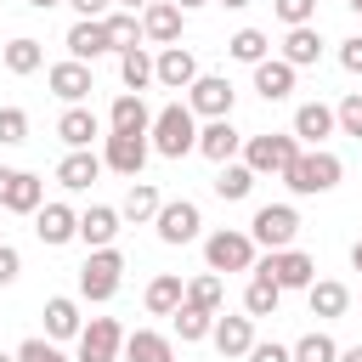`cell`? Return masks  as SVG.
Returning a JSON list of instances; mask_svg holds the SVG:
<instances>
[{
  "mask_svg": "<svg viewBox=\"0 0 362 362\" xmlns=\"http://www.w3.org/2000/svg\"><path fill=\"white\" fill-rule=\"evenodd\" d=\"M147 147H153L158 158H187V153H198V119H192V107H187V102L158 107L153 124H147Z\"/></svg>",
  "mask_w": 362,
  "mask_h": 362,
  "instance_id": "6da1fadb",
  "label": "cell"
},
{
  "mask_svg": "<svg viewBox=\"0 0 362 362\" xmlns=\"http://www.w3.org/2000/svg\"><path fill=\"white\" fill-rule=\"evenodd\" d=\"M339 175H345V164L328 153V147H300V158L283 170V181H288V192H300V198H317V192H334L339 187Z\"/></svg>",
  "mask_w": 362,
  "mask_h": 362,
  "instance_id": "7a4b0ae2",
  "label": "cell"
},
{
  "mask_svg": "<svg viewBox=\"0 0 362 362\" xmlns=\"http://www.w3.org/2000/svg\"><path fill=\"white\" fill-rule=\"evenodd\" d=\"M294 158H300V141H294L288 130H283V136H277V130H266V136H243V164H249L255 175H283Z\"/></svg>",
  "mask_w": 362,
  "mask_h": 362,
  "instance_id": "3957f363",
  "label": "cell"
},
{
  "mask_svg": "<svg viewBox=\"0 0 362 362\" xmlns=\"http://www.w3.org/2000/svg\"><path fill=\"white\" fill-rule=\"evenodd\" d=\"M249 238H255L266 255L294 249V238H300V215H294V204H260L255 221H249Z\"/></svg>",
  "mask_w": 362,
  "mask_h": 362,
  "instance_id": "277c9868",
  "label": "cell"
},
{
  "mask_svg": "<svg viewBox=\"0 0 362 362\" xmlns=\"http://www.w3.org/2000/svg\"><path fill=\"white\" fill-rule=\"evenodd\" d=\"M119 283H124V255L119 249H90L85 266H79V294L102 305V300L119 294Z\"/></svg>",
  "mask_w": 362,
  "mask_h": 362,
  "instance_id": "5b68a950",
  "label": "cell"
},
{
  "mask_svg": "<svg viewBox=\"0 0 362 362\" xmlns=\"http://www.w3.org/2000/svg\"><path fill=\"white\" fill-rule=\"evenodd\" d=\"M204 260H209V272H215V277H221V272H255V238H249V232L221 226V232H209V238H204Z\"/></svg>",
  "mask_w": 362,
  "mask_h": 362,
  "instance_id": "8992f818",
  "label": "cell"
},
{
  "mask_svg": "<svg viewBox=\"0 0 362 362\" xmlns=\"http://www.w3.org/2000/svg\"><path fill=\"white\" fill-rule=\"evenodd\" d=\"M232 102H238V90H232V79L226 74H198L192 85H187V107H192V119H232Z\"/></svg>",
  "mask_w": 362,
  "mask_h": 362,
  "instance_id": "52a82bcc",
  "label": "cell"
},
{
  "mask_svg": "<svg viewBox=\"0 0 362 362\" xmlns=\"http://www.w3.org/2000/svg\"><path fill=\"white\" fill-rule=\"evenodd\" d=\"M255 272H260V277H272L283 294H288V288H311V283H317V260H311L305 249H277V255L255 260Z\"/></svg>",
  "mask_w": 362,
  "mask_h": 362,
  "instance_id": "ba28073f",
  "label": "cell"
},
{
  "mask_svg": "<svg viewBox=\"0 0 362 362\" xmlns=\"http://www.w3.org/2000/svg\"><path fill=\"white\" fill-rule=\"evenodd\" d=\"M198 226H204V215H198V204L192 198H170V204H158V215H153V232H158V243H192L198 238Z\"/></svg>",
  "mask_w": 362,
  "mask_h": 362,
  "instance_id": "9c48e42d",
  "label": "cell"
},
{
  "mask_svg": "<svg viewBox=\"0 0 362 362\" xmlns=\"http://www.w3.org/2000/svg\"><path fill=\"white\" fill-rule=\"evenodd\" d=\"M119 351H124V328L113 317H90L79 328V362H119Z\"/></svg>",
  "mask_w": 362,
  "mask_h": 362,
  "instance_id": "30bf717a",
  "label": "cell"
},
{
  "mask_svg": "<svg viewBox=\"0 0 362 362\" xmlns=\"http://www.w3.org/2000/svg\"><path fill=\"white\" fill-rule=\"evenodd\" d=\"M198 79V57L187 51V45H164L158 57H153V85H164V90H187Z\"/></svg>",
  "mask_w": 362,
  "mask_h": 362,
  "instance_id": "8fae6325",
  "label": "cell"
},
{
  "mask_svg": "<svg viewBox=\"0 0 362 362\" xmlns=\"http://www.w3.org/2000/svg\"><path fill=\"white\" fill-rule=\"evenodd\" d=\"M147 136H113L107 130V147H102V164L107 170H119L124 181H141V164H147Z\"/></svg>",
  "mask_w": 362,
  "mask_h": 362,
  "instance_id": "7c38bea8",
  "label": "cell"
},
{
  "mask_svg": "<svg viewBox=\"0 0 362 362\" xmlns=\"http://www.w3.org/2000/svg\"><path fill=\"white\" fill-rule=\"evenodd\" d=\"M45 204V181L34 170H6V187H0V209L11 215H34Z\"/></svg>",
  "mask_w": 362,
  "mask_h": 362,
  "instance_id": "4fadbf2b",
  "label": "cell"
},
{
  "mask_svg": "<svg viewBox=\"0 0 362 362\" xmlns=\"http://www.w3.org/2000/svg\"><path fill=\"white\" fill-rule=\"evenodd\" d=\"M34 238H40L45 249H62V243L79 238V215H74L68 204H40V209H34Z\"/></svg>",
  "mask_w": 362,
  "mask_h": 362,
  "instance_id": "5bb4252c",
  "label": "cell"
},
{
  "mask_svg": "<svg viewBox=\"0 0 362 362\" xmlns=\"http://www.w3.org/2000/svg\"><path fill=\"white\" fill-rule=\"evenodd\" d=\"M181 6L175 0H153L147 11H141V40H153V45H181Z\"/></svg>",
  "mask_w": 362,
  "mask_h": 362,
  "instance_id": "9a60e30c",
  "label": "cell"
},
{
  "mask_svg": "<svg viewBox=\"0 0 362 362\" xmlns=\"http://www.w3.org/2000/svg\"><path fill=\"white\" fill-rule=\"evenodd\" d=\"M45 85H51V96H62L68 107H79V102H85V96L96 90L90 68H85V62H74V57H68V62H57V68L45 74Z\"/></svg>",
  "mask_w": 362,
  "mask_h": 362,
  "instance_id": "2e32d148",
  "label": "cell"
},
{
  "mask_svg": "<svg viewBox=\"0 0 362 362\" xmlns=\"http://www.w3.org/2000/svg\"><path fill=\"white\" fill-rule=\"evenodd\" d=\"M198 153H204L209 164H232V158L243 153V130H232V119H209V124L198 130Z\"/></svg>",
  "mask_w": 362,
  "mask_h": 362,
  "instance_id": "e0dca14e",
  "label": "cell"
},
{
  "mask_svg": "<svg viewBox=\"0 0 362 362\" xmlns=\"http://www.w3.org/2000/svg\"><path fill=\"white\" fill-rule=\"evenodd\" d=\"M209 339H215L221 362H238V356H249V345H255V317H215Z\"/></svg>",
  "mask_w": 362,
  "mask_h": 362,
  "instance_id": "ac0fdd59",
  "label": "cell"
},
{
  "mask_svg": "<svg viewBox=\"0 0 362 362\" xmlns=\"http://www.w3.org/2000/svg\"><path fill=\"white\" fill-rule=\"evenodd\" d=\"M147 124H153V107H147L136 90L113 96V107H107V130H113V136H147Z\"/></svg>",
  "mask_w": 362,
  "mask_h": 362,
  "instance_id": "d6986e66",
  "label": "cell"
},
{
  "mask_svg": "<svg viewBox=\"0 0 362 362\" xmlns=\"http://www.w3.org/2000/svg\"><path fill=\"white\" fill-rule=\"evenodd\" d=\"M255 96H260V102H288V96H294V68H288L283 57L255 62Z\"/></svg>",
  "mask_w": 362,
  "mask_h": 362,
  "instance_id": "ffe728a7",
  "label": "cell"
},
{
  "mask_svg": "<svg viewBox=\"0 0 362 362\" xmlns=\"http://www.w3.org/2000/svg\"><path fill=\"white\" fill-rule=\"evenodd\" d=\"M294 141H311V147H322L328 136H334V107L328 102H300L294 107V130H288Z\"/></svg>",
  "mask_w": 362,
  "mask_h": 362,
  "instance_id": "44dd1931",
  "label": "cell"
},
{
  "mask_svg": "<svg viewBox=\"0 0 362 362\" xmlns=\"http://www.w3.org/2000/svg\"><path fill=\"white\" fill-rule=\"evenodd\" d=\"M113 238H119V209L113 204H90L79 215V243L85 249H113Z\"/></svg>",
  "mask_w": 362,
  "mask_h": 362,
  "instance_id": "7402d4cb",
  "label": "cell"
},
{
  "mask_svg": "<svg viewBox=\"0 0 362 362\" xmlns=\"http://www.w3.org/2000/svg\"><path fill=\"white\" fill-rule=\"evenodd\" d=\"M119 356L124 362H175V345L158 328H136V334H124V351Z\"/></svg>",
  "mask_w": 362,
  "mask_h": 362,
  "instance_id": "603a6c76",
  "label": "cell"
},
{
  "mask_svg": "<svg viewBox=\"0 0 362 362\" xmlns=\"http://www.w3.org/2000/svg\"><path fill=\"white\" fill-rule=\"evenodd\" d=\"M102 51H113V45H107V28H102V23H90V17H79V23L68 28V57L90 68Z\"/></svg>",
  "mask_w": 362,
  "mask_h": 362,
  "instance_id": "cb8c5ba5",
  "label": "cell"
},
{
  "mask_svg": "<svg viewBox=\"0 0 362 362\" xmlns=\"http://www.w3.org/2000/svg\"><path fill=\"white\" fill-rule=\"evenodd\" d=\"M57 136L68 141V153H85V147L102 136V119H96L90 107H68V113L57 119Z\"/></svg>",
  "mask_w": 362,
  "mask_h": 362,
  "instance_id": "d4e9b609",
  "label": "cell"
},
{
  "mask_svg": "<svg viewBox=\"0 0 362 362\" xmlns=\"http://www.w3.org/2000/svg\"><path fill=\"white\" fill-rule=\"evenodd\" d=\"M317 57H322V34H317L311 23H305V28H288V34H283V62H288L294 74H300V68H311Z\"/></svg>",
  "mask_w": 362,
  "mask_h": 362,
  "instance_id": "484cf974",
  "label": "cell"
},
{
  "mask_svg": "<svg viewBox=\"0 0 362 362\" xmlns=\"http://www.w3.org/2000/svg\"><path fill=\"white\" fill-rule=\"evenodd\" d=\"M255 181H260V175H255L243 158H232V164H221V170H215V198H226V204H243V198L255 192Z\"/></svg>",
  "mask_w": 362,
  "mask_h": 362,
  "instance_id": "4316f807",
  "label": "cell"
},
{
  "mask_svg": "<svg viewBox=\"0 0 362 362\" xmlns=\"http://www.w3.org/2000/svg\"><path fill=\"white\" fill-rule=\"evenodd\" d=\"M305 300H311V317H345V311H351V288L334 283V277H317V283L305 288Z\"/></svg>",
  "mask_w": 362,
  "mask_h": 362,
  "instance_id": "83f0119b",
  "label": "cell"
},
{
  "mask_svg": "<svg viewBox=\"0 0 362 362\" xmlns=\"http://www.w3.org/2000/svg\"><path fill=\"white\" fill-rule=\"evenodd\" d=\"M79 305L68 300V294H51L45 300V339H79Z\"/></svg>",
  "mask_w": 362,
  "mask_h": 362,
  "instance_id": "f1b7e54d",
  "label": "cell"
},
{
  "mask_svg": "<svg viewBox=\"0 0 362 362\" xmlns=\"http://www.w3.org/2000/svg\"><path fill=\"white\" fill-rule=\"evenodd\" d=\"M96 175H102V158H96L90 147H85V153H68V158L57 164V181H62L68 192H85V187H90Z\"/></svg>",
  "mask_w": 362,
  "mask_h": 362,
  "instance_id": "f546056e",
  "label": "cell"
},
{
  "mask_svg": "<svg viewBox=\"0 0 362 362\" xmlns=\"http://www.w3.org/2000/svg\"><path fill=\"white\" fill-rule=\"evenodd\" d=\"M181 294H187V283H181L175 272H158V277L147 283V294H141V300H147V311H153V317H170V311L181 305Z\"/></svg>",
  "mask_w": 362,
  "mask_h": 362,
  "instance_id": "4dcf8cb0",
  "label": "cell"
},
{
  "mask_svg": "<svg viewBox=\"0 0 362 362\" xmlns=\"http://www.w3.org/2000/svg\"><path fill=\"white\" fill-rule=\"evenodd\" d=\"M277 305H283V288L272 283V277H249V288H243V317H277Z\"/></svg>",
  "mask_w": 362,
  "mask_h": 362,
  "instance_id": "1f68e13d",
  "label": "cell"
},
{
  "mask_svg": "<svg viewBox=\"0 0 362 362\" xmlns=\"http://www.w3.org/2000/svg\"><path fill=\"white\" fill-rule=\"evenodd\" d=\"M158 187L153 181H130V192H124V204H119V221H153L158 215Z\"/></svg>",
  "mask_w": 362,
  "mask_h": 362,
  "instance_id": "d6a6232c",
  "label": "cell"
},
{
  "mask_svg": "<svg viewBox=\"0 0 362 362\" xmlns=\"http://www.w3.org/2000/svg\"><path fill=\"white\" fill-rule=\"evenodd\" d=\"M187 305H198V311H215L221 317V305H226V283L215 277V272H198L192 283H187V294H181Z\"/></svg>",
  "mask_w": 362,
  "mask_h": 362,
  "instance_id": "836d02e7",
  "label": "cell"
},
{
  "mask_svg": "<svg viewBox=\"0 0 362 362\" xmlns=\"http://www.w3.org/2000/svg\"><path fill=\"white\" fill-rule=\"evenodd\" d=\"M102 28H107V45H113V51H136V45H141V17H136V11H107Z\"/></svg>",
  "mask_w": 362,
  "mask_h": 362,
  "instance_id": "e575fe53",
  "label": "cell"
},
{
  "mask_svg": "<svg viewBox=\"0 0 362 362\" xmlns=\"http://www.w3.org/2000/svg\"><path fill=\"white\" fill-rule=\"evenodd\" d=\"M175 317V334H181V345H198V339H209V328H215V311H198V305H175L170 311Z\"/></svg>",
  "mask_w": 362,
  "mask_h": 362,
  "instance_id": "d590c367",
  "label": "cell"
},
{
  "mask_svg": "<svg viewBox=\"0 0 362 362\" xmlns=\"http://www.w3.org/2000/svg\"><path fill=\"white\" fill-rule=\"evenodd\" d=\"M226 51H232V62H249V68H255V62L272 57V40H266L260 28H238V34L226 40Z\"/></svg>",
  "mask_w": 362,
  "mask_h": 362,
  "instance_id": "8d00e7d4",
  "label": "cell"
},
{
  "mask_svg": "<svg viewBox=\"0 0 362 362\" xmlns=\"http://www.w3.org/2000/svg\"><path fill=\"white\" fill-rule=\"evenodd\" d=\"M0 62H6V74H34L40 62H45V51H40V40H28V34H17L6 51H0Z\"/></svg>",
  "mask_w": 362,
  "mask_h": 362,
  "instance_id": "74e56055",
  "label": "cell"
},
{
  "mask_svg": "<svg viewBox=\"0 0 362 362\" xmlns=\"http://www.w3.org/2000/svg\"><path fill=\"white\" fill-rule=\"evenodd\" d=\"M119 79H124V90L141 96V90L153 85V57H147L141 45H136V51H119Z\"/></svg>",
  "mask_w": 362,
  "mask_h": 362,
  "instance_id": "f35d334b",
  "label": "cell"
},
{
  "mask_svg": "<svg viewBox=\"0 0 362 362\" xmlns=\"http://www.w3.org/2000/svg\"><path fill=\"white\" fill-rule=\"evenodd\" d=\"M288 351H294V362H334V356H339V345H334V339H328L322 328H311V334H300V339H294Z\"/></svg>",
  "mask_w": 362,
  "mask_h": 362,
  "instance_id": "ab89813d",
  "label": "cell"
},
{
  "mask_svg": "<svg viewBox=\"0 0 362 362\" xmlns=\"http://www.w3.org/2000/svg\"><path fill=\"white\" fill-rule=\"evenodd\" d=\"M28 141V113L23 107H0V147H23Z\"/></svg>",
  "mask_w": 362,
  "mask_h": 362,
  "instance_id": "60d3db41",
  "label": "cell"
},
{
  "mask_svg": "<svg viewBox=\"0 0 362 362\" xmlns=\"http://www.w3.org/2000/svg\"><path fill=\"white\" fill-rule=\"evenodd\" d=\"M272 11H277L283 28H305L317 17V0H272Z\"/></svg>",
  "mask_w": 362,
  "mask_h": 362,
  "instance_id": "b9f144b4",
  "label": "cell"
},
{
  "mask_svg": "<svg viewBox=\"0 0 362 362\" xmlns=\"http://www.w3.org/2000/svg\"><path fill=\"white\" fill-rule=\"evenodd\" d=\"M334 130H345V136H362V90H351V96L334 107Z\"/></svg>",
  "mask_w": 362,
  "mask_h": 362,
  "instance_id": "7bdbcfd3",
  "label": "cell"
},
{
  "mask_svg": "<svg viewBox=\"0 0 362 362\" xmlns=\"http://www.w3.org/2000/svg\"><path fill=\"white\" fill-rule=\"evenodd\" d=\"M17 362H68V356H62L51 339H40V334H34V339H23V345H17Z\"/></svg>",
  "mask_w": 362,
  "mask_h": 362,
  "instance_id": "ee69618b",
  "label": "cell"
},
{
  "mask_svg": "<svg viewBox=\"0 0 362 362\" xmlns=\"http://www.w3.org/2000/svg\"><path fill=\"white\" fill-rule=\"evenodd\" d=\"M249 362H294V351H288V345H277V339H266V345L255 339V345H249Z\"/></svg>",
  "mask_w": 362,
  "mask_h": 362,
  "instance_id": "f6af8a7d",
  "label": "cell"
},
{
  "mask_svg": "<svg viewBox=\"0 0 362 362\" xmlns=\"http://www.w3.org/2000/svg\"><path fill=\"white\" fill-rule=\"evenodd\" d=\"M339 68H345V74H362V34H351V40L339 45Z\"/></svg>",
  "mask_w": 362,
  "mask_h": 362,
  "instance_id": "bcb514c9",
  "label": "cell"
},
{
  "mask_svg": "<svg viewBox=\"0 0 362 362\" xmlns=\"http://www.w3.org/2000/svg\"><path fill=\"white\" fill-rule=\"evenodd\" d=\"M17 272H23V255H17L11 243H0V288H6V283H17Z\"/></svg>",
  "mask_w": 362,
  "mask_h": 362,
  "instance_id": "7dc6e473",
  "label": "cell"
},
{
  "mask_svg": "<svg viewBox=\"0 0 362 362\" xmlns=\"http://www.w3.org/2000/svg\"><path fill=\"white\" fill-rule=\"evenodd\" d=\"M62 6H74V11H79V17H90V23H102L113 0H62Z\"/></svg>",
  "mask_w": 362,
  "mask_h": 362,
  "instance_id": "c3c4849f",
  "label": "cell"
},
{
  "mask_svg": "<svg viewBox=\"0 0 362 362\" xmlns=\"http://www.w3.org/2000/svg\"><path fill=\"white\" fill-rule=\"evenodd\" d=\"M334 362H362V345H345V351H339Z\"/></svg>",
  "mask_w": 362,
  "mask_h": 362,
  "instance_id": "681fc988",
  "label": "cell"
},
{
  "mask_svg": "<svg viewBox=\"0 0 362 362\" xmlns=\"http://www.w3.org/2000/svg\"><path fill=\"white\" fill-rule=\"evenodd\" d=\"M119 6H124V11H147L153 0H119Z\"/></svg>",
  "mask_w": 362,
  "mask_h": 362,
  "instance_id": "f907efd6",
  "label": "cell"
},
{
  "mask_svg": "<svg viewBox=\"0 0 362 362\" xmlns=\"http://www.w3.org/2000/svg\"><path fill=\"white\" fill-rule=\"evenodd\" d=\"M351 266H356V272H362V238H356V243H351Z\"/></svg>",
  "mask_w": 362,
  "mask_h": 362,
  "instance_id": "816d5d0a",
  "label": "cell"
},
{
  "mask_svg": "<svg viewBox=\"0 0 362 362\" xmlns=\"http://www.w3.org/2000/svg\"><path fill=\"white\" fill-rule=\"evenodd\" d=\"M175 6H181V11H198V6H209V0H175Z\"/></svg>",
  "mask_w": 362,
  "mask_h": 362,
  "instance_id": "f5cc1de1",
  "label": "cell"
},
{
  "mask_svg": "<svg viewBox=\"0 0 362 362\" xmlns=\"http://www.w3.org/2000/svg\"><path fill=\"white\" fill-rule=\"evenodd\" d=\"M215 6H226V11H243V6H249V0H215Z\"/></svg>",
  "mask_w": 362,
  "mask_h": 362,
  "instance_id": "db71d44e",
  "label": "cell"
},
{
  "mask_svg": "<svg viewBox=\"0 0 362 362\" xmlns=\"http://www.w3.org/2000/svg\"><path fill=\"white\" fill-rule=\"evenodd\" d=\"M28 6H34V11H51V6H62V0H28Z\"/></svg>",
  "mask_w": 362,
  "mask_h": 362,
  "instance_id": "11a10c76",
  "label": "cell"
},
{
  "mask_svg": "<svg viewBox=\"0 0 362 362\" xmlns=\"http://www.w3.org/2000/svg\"><path fill=\"white\" fill-rule=\"evenodd\" d=\"M345 6H351V11H356V17H362V0H345Z\"/></svg>",
  "mask_w": 362,
  "mask_h": 362,
  "instance_id": "9f6ffc18",
  "label": "cell"
},
{
  "mask_svg": "<svg viewBox=\"0 0 362 362\" xmlns=\"http://www.w3.org/2000/svg\"><path fill=\"white\" fill-rule=\"evenodd\" d=\"M0 362H17V356H6V351H0Z\"/></svg>",
  "mask_w": 362,
  "mask_h": 362,
  "instance_id": "6f0895ef",
  "label": "cell"
}]
</instances>
